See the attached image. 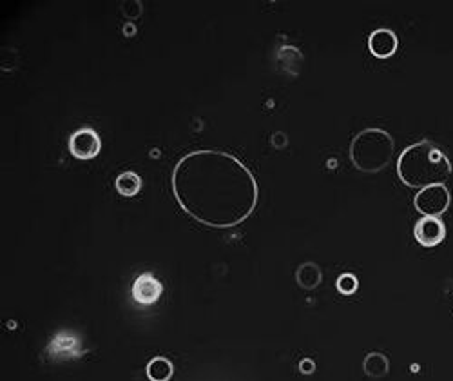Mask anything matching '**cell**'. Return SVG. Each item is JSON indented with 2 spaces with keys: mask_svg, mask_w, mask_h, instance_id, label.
I'll return each mask as SVG.
<instances>
[{
  "mask_svg": "<svg viewBox=\"0 0 453 381\" xmlns=\"http://www.w3.org/2000/svg\"><path fill=\"white\" fill-rule=\"evenodd\" d=\"M51 351L56 354H75V352H78V339L58 336L56 339H53Z\"/></svg>",
  "mask_w": 453,
  "mask_h": 381,
  "instance_id": "4fadbf2b",
  "label": "cell"
},
{
  "mask_svg": "<svg viewBox=\"0 0 453 381\" xmlns=\"http://www.w3.org/2000/svg\"><path fill=\"white\" fill-rule=\"evenodd\" d=\"M69 151L77 160H93L102 151V140L91 127H82L69 138Z\"/></svg>",
  "mask_w": 453,
  "mask_h": 381,
  "instance_id": "5b68a950",
  "label": "cell"
},
{
  "mask_svg": "<svg viewBox=\"0 0 453 381\" xmlns=\"http://www.w3.org/2000/svg\"><path fill=\"white\" fill-rule=\"evenodd\" d=\"M149 381H169L174 374V365L163 356H156L145 367Z\"/></svg>",
  "mask_w": 453,
  "mask_h": 381,
  "instance_id": "8fae6325",
  "label": "cell"
},
{
  "mask_svg": "<svg viewBox=\"0 0 453 381\" xmlns=\"http://www.w3.org/2000/svg\"><path fill=\"white\" fill-rule=\"evenodd\" d=\"M449 205H452V193L445 183L419 189L414 198V207L423 216H433V218H440V214L448 211Z\"/></svg>",
  "mask_w": 453,
  "mask_h": 381,
  "instance_id": "277c9868",
  "label": "cell"
},
{
  "mask_svg": "<svg viewBox=\"0 0 453 381\" xmlns=\"http://www.w3.org/2000/svg\"><path fill=\"white\" fill-rule=\"evenodd\" d=\"M363 370L368 377L381 380V377H385L390 370L388 358H386L383 352H370V354H366V358L363 360Z\"/></svg>",
  "mask_w": 453,
  "mask_h": 381,
  "instance_id": "30bf717a",
  "label": "cell"
},
{
  "mask_svg": "<svg viewBox=\"0 0 453 381\" xmlns=\"http://www.w3.org/2000/svg\"><path fill=\"white\" fill-rule=\"evenodd\" d=\"M299 373L305 374V376H309V374H314L316 373V363H314V360H310V358H303V360L299 361Z\"/></svg>",
  "mask_w": 453,
  "mask_h": 381,
  "instance_id": "9a60e30c",
  "label": "cell"
},
{
  "mask_svg": "<svg viewBox=\"0 0 453 381\" xmlns=\"http://www.w3.org/2000/svg\"><path fill=\"white\" fill-rule=\"evenodd\" d=\"M174 200L192 220L211 229H232L249 220L259 187L240 158L218 149L183 155L170 176Z\"/></svg>",
  "mask_w": 453,
  "mask_h": 381,
  "instance_id": "6da1fadb",
  "label": "cell"
},
{
  "mask_svg": "<svg viewBox=\"0 0 453 381\" xmlns=\"http://www.w3.org/2000/svg\"><path fill=\"white\" fill-rule=\"evenodd\" d=\"M394 152V136L381 127H366L350 142V162L361 173H381L390 165Z\"/></svg>",
  "mask_w": 453,
  "mask_h": 381,
  "instance_id": "3957f363",
  "label": "cell"
},
{
  "mask_svg": "<svg viewBox=\"0 0 453 381\" xmlns=\"http://www.w3.org/2000/svg\"><path fill=\"white\" fill-rule=\"evenodd\" d=\"M115 187L116 190H118V195L125 196V198H132V196L138 195L142 189L140 174H136L135 171H125V173L116 176Z\"/></svg>",
  "mask_w": 453,
  "mask_h": 381,
  "instance_id": "7c38bea8",
  "label": "cell"
},
{
  "mask_svg": "<svg viewBox=\"0 0 453 381\" xmlns=\"http://www.w3.org/2000/svg\"><path fill=\"white\" fill-rule=\"evenodd\" d=\"M131 294L132 298H135V301H138V303L153 305L156 303L161 298V294H163V284H161L156 276L151 274V272H144V274H140L135 279Z\"/></svg>",
  "mask_w": 453,
  "mask_h": 381,
  "instance_id": "52a82bcc",
  "label": "cell"
},
{
  "mask_svg": "<svg viewBox=\"0 0 453 381\" xmlns=\"http://www.w3.org/2000/svg\"><path fill=\"white\" fill-rule=\"evenodd\" d=\"M397 47L399 38L395 35V31L388 30V28H381V30H376L370 33L368 49L377 59H390V56H394Z\"/></svg>",
  "mask_w": 453,
  "mask_h": 381,
  "instance_id": "ba28073f",
  "label": "cell"
},
{
  "mask_svg": "<svg viewBox=\"0 0 453 381\" xmlns=\"http://www.w3.org/2000/svg\"><path fill=\"white\" fill-rule=\"evenodd\" d=\"M414 236L417 243L426 247V249L440 246L446 238L445 222L440 218H433V216H423L421 220L415 222Z\"/></svg>",
  "mask_w": 453,
  "mask_h": 381,
  "instance_id": "8992f818",
  "label": "cell"
},
{
  "mask_svg": "<svg viewBox=\"0 0 453 381\" xmlns=\"http://www.w3.org/2000/svg\"><path fill=\"white\" fill-rule=\"evenodd\" d=\"M452 173V162L432 140L424 138L408 145L397 158L399 180L410 189L445 183Z\"/></svg>",
  "mask_w": 453,
  "mask_h": 381,
  "instance_id": "7a4b0ae2",
  "label": "cell"
},
{
  "mask_svg": "<svg viewBox=\"0 0 453 381\" xmlns=\"http://www.w3.org/2000/svg\"><path fill=\"white\" fill-rule=\"evenodd\" d=\"M123 33H125V37H132V35H136V28L132 22H128V24L123 25Z\"/></svg>",
  "mask_w": 453,
  "mask_h": 381,
  "instance_id": "2e32d148",
  "label": "cell"
},
{
  "mask_svg": "<svg viewBox=\"0 0 453 381\" xmlns=\"http://www.w3.org/2000/svg\"><path fill=\"white\" fill-rule=\"evenodd\" d=\"M296 282H297V285H299L301 289H305V291L318 289L323 282L321 267L314 262L301 263L296 271Z\"/></svg>",
  "mask_w": 453,
  "mask_h": 381,
  "instance_id": "9c48e42d",
  "label": "cell"
},
{
  "mask_svg": "<svg viewBox=\"0 0 453 381\" xmlns=\"http://www.w3.org/2000/svg\"><path fill=\"white\" fill-rule=\"evenodd\" d=\"M335 287H337V291L341 292V294H345V296H350V294H354V292L357 291V287H359V282H357V278L354 274H350V272H345V274H341L337 278V282H335Z\"/></svg>",
  "mask_w": 453,
  "mask_h": 381,
  "instance_id": "5bb4252c",
  "label": "cell"
}]
</instances>
